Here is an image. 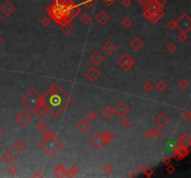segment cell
<instances>
[{
	"instance_id": "obj_56",
	"label": "cell",
	"mask_w": 191,
	"mask_h": 178,
	"mask_svg": "<svg viewBox=\"0 0 191 178\" xmlns=\"http://www.w3.org/2000/svg\"><path fill=\"white\" fill-rule=\"evenodd\" d=\"M116 1V0H104V2H105L107 6H109V7L112 6Z\"/></svg>"
},
{
	"instance_id": "obj_12",
	"label": "cell",
	"mask_w": 191,
	"mask_h": 178,
	"mask_svg": "<svg viewBox=\"0 0 191 178\" xmlns=\"http://www.w3.org/2000/svg\"><path fill=\"white\" fill-rule=\"evenodd\" d=\"M0 10H1V12H2L5 16L9 17V16L16 10V7H15L12 3H10L9 1H6V2L0 7Z\"/></svg>"
},
{
	"instance_id": "obj_18",
	"label": "cell",
	"mask_w": 191,
	"mask_h": 178,
	"mask_svg": "<svg viewBox=\"0 0 191 178\" xmlns=\"http://www.w3.org/2000/svg\"><path fill=\"white\" fill-rule=\"evenodd\" d=\"M156 123L159 126V127H161V128H163V127H165L168 123H169V118H168V116L165 114V113H159L157 117H156Z\"/></svg>"
},
{
	"instance_id": "obj_58",
	"label": "cell",
	"mask_w": 191,
	"mask_h": 178,
	"mask_svg": "<svg viewBox=\"0 0 191 178\" xmlns=\"http://www.w3.org/2000/svg\"><path fill=\"white\" fill-rule=\"evenodd\" d=\"M140 5H142V6H145L146 5V3L147 2V0H136Z\"/></svg>"
},
{
	"instance_id": "obj_7",
	"label": "cell",
	"mask_w": 191,
	"mask_h": 178,
	"mask_svg": "<svg viewBox=\"0 0 191 178\" xmlns=\"http://www.w3.org/2000/svg\"><path fill=\"white\" fill-rule=\"evenodd\" d=\"M15 122L23 126V127H25L27 124L30 123V122L32 121V117L31 115L27 112V111H24V110H21L19 111L16 115H15V118H14Z\"/></svg>"
},
{
	"instance_id": "obj_41",
	"label": "cell",
	"mask_w": 191,
	"mask_h": 178,
	"mask_svg": "<svg viewBox=\"0 0 191 178\" xmlns=\"http://www.w3.org/2000/svg\"><path fill=\"white\" fill-rule=\"evenodd\" d=\"M181 119L186 122V123H189L191 120V112L190 110H185L182 115H181Z\"/></svg>"
},
{
	"instance_id": "obj_45",
	"label": "cell",
	"mask_w": 191,
	"mask_h": 178,
	"mask_svg": "<svg viewBox=\"0 0 191 178\" xmlns=\"http://www.w3.org/2000/svg\"><path fill=\"white\" fill-rule=\"evenodd\" d=\"M176 49H177V46L174 43L171 42L167 45V51L169 53H174L176 51Z\"/></svg>"
},
{
	"instance_id": "obj_35",
	"label": "cell",
	"mask_w": 191,
	"mask_h": 178,
	"mask_svg": "<svg viewBox=\"0 0 191 178\" xmlns=\"http://www.w3.org/2000/svg\"><path fill=\"white\" fill-rule=\"evenodd\" d=\"M143 89L146 93H151L154 89V84L150 81H146L143 84Z\"/></svg>"
},
{
	"instance_id": "obj_25",
	"label": "cell",
	"mask_w": 191,
	"mask_h": 178,
	"mask_svg": "<svg viewBox=\"0 0 191 178\" xmlns=\"http://www.w3.org/2000/svg\"><path fill=\"white\" fill-rule=\"evenodd\" d=\"M73 26L70 22H64L63 24H61V31L65 36H68L72 33L73 31Z\"/></svg>"
},
{
	"instance_id": "obj_6",
	"label": "cell",
	"mask_w": 191,
	"mask_h": 178,
	"mask_svg": "<svg viewBox=\"0 0 191 178\" xmlns=\"http://www.w3.org/2000/svg\"><path fill=\"white\" fill-rule=\"evenodd\" d=\"M177 29L180 30V32H184L188 34L191 30V18L188 13H183L179 16V18L176 20Z\"/></svg>"
},
{
	"instance_id": "obj_2",
	"label": "cell",
	"mask_w": 191,
	"mask_h": 178,
	"mask_svg": "<svg viewBox=\"0 0 191 178\" xmlns=\"http://www.w3.org/2000/svg\"><path fill=\"white\" fill-rule=\"evenodd\" d=\"M69 9L70 7H64L60 5L57 1H55L48 7L47 12L55 22L59 24H63L64 22H68L67 18H68Z\"/></svg>"
},
{
	"instance_id": "obj_22",
	"label": "cell",
	"mask_w": 191,
	"mask_h": 178,
	"mask_svg": "<svg viewBox=\"0 0 191 178\" xmlns=\"http://www.w3.org/2000/svg\"><path fill=\"white\" fill-rule=\"evenodd\" d=\"M101 115L106 119V120H110L113 118V116L115 115V110L111 106H106L102 111H101Z\"/></svg>"
},
{
	"instance_id": "obj_40",
	"label": "cell",
	"mask_w": 191,
	"mask_h": 178,
	"mask_svg": "<svg viewBox=\"0 0 191 178\" xmlns=\"http://www.w3.org/2000/svg\"><path fill=\"white\" fill-rule=\"evenodd\" d=\"M152 133L153 137L156 138V139H160V138L162 137V136H163V132H162L159 128H157V127H156V128L153 129Z\"/></svg>"
},
{
	"instance_id": "obj_31",
	"label": "cell",
	"mask_w": 191,
	"mask_h": 178,
	"mask_svg": "<svg viewBox=\"0 0 191 178\" xmlns=\"http://www.w3.org/2000/svg\"><path fill=\"white\" fill-rule=\"evenodd\" d=\"M86 118H87V120H88L89 122H92V121L97 120L98 115H97V113H96L95 110L90 109V110H88L87 113H86Z\"/></svg>"
},
{
	"instance_id": "obj_49",
	"label": "cell",
	"mask_w": 191,
	"mask_h": 178,
	"mask_svg": "<svg viewBox=\"0 0 191 178\" xmlns=\"http://www.w3.org/2000/svg\"><path fill=\"white\" fill-rule=\"evenodd\" d=\"M175 170H176L175 167H174L173 165H172L171 163L166 166V173H167L168 175H173V174H174Z\"/></svg>"
},
{
	"instance_id": "obj_9",
	"label": "cell",
	"mask_w": 191,
	"mask_h": 178,
	"mask_svg": "<svg viewBox=\"0 0 191 178\" xmlns=\"http://www.w3.org/2000/svg\"><path fill=\"white\" fill-rule=\"evenodd\" d=\"M89 144L95 149L100 150L103 148V147L105 146L103 138H102V134L99 132H95L94 135H92L90 139H89Z\"/></svg>"
},
{
	"instance_id": "obj_32",
	"label": "cell",
	"mask_w": 191,
	"mask_h": 178,
	"mask_svg": "<svg viewBox=\"0 0 191 178\" xmlns=\"http://www.w3.org/2000/svg\"><path fill=\"white\" fill-rule=\"evenodd\" d=\"M55 137H56V135L50 130H46L45 132H43L42 140H49V139H52V138H55Z\"/></svg>"
},
{
	"instance_id": "obj_55",
	"label": "cell",
	"mask_w": 191,
	"mask_h": 178,
	"mask_svg": "<svg viewBox=\"0 0 191 178\" xmlns=\"http://www.w3.org/2000/svg\"><path fill=\"white\" fill-rule=\"evenodd\" d=\"M153 170L152 169H145L144 168V174L147 176V177H150L151 175H152Z\"/></svg>"
},
{
	"instance_id": "obj_59",
	"label": "cell",
	"mask_w": 191,
	"mask_h": 178,
	"mask_svg": "<svg viewBox=\"0 0 191 178\" xmlns=\"http://www.w3.org/2000/svg\"><path fill=\"white\" fill-rule=\"evenodd\" d=\"M3 132H4V129L0 126V137L2 136V134H3Z\"/></svg>"
},
{
	"instance_id": "obj_51",
	"label": "cell",
	"mask_w": 191,
	"mask_h": 178,
	"mask_svg": "<svg viewBox=\"0 0 191 178\" xmlns=\"http://www.w3.org/2000/svg\"><path fill=\"white\" fill-rule=\"evenodd\" d=\"M144 136H145V137H146L147 140H151L153 138L152 130H148V131H147V132L144 134Z\"/></svg>"
},
{
	"instance_id": "obj_30",
	"label": "cell",
	"mask_w": 191,
	"mask_h": 178,
	"mask_svg": "<svg viewBox=\"0 0 191 178\" xmlns=\"http://www.w3.org/2000/svg\"><path fill=\"white\" fill-rule=\"evenodd\" d=\"M78 172H79L78 166L76 165V164H74V165H72V166L69 168V170H67L66 176H68V177H75L76 175L78 174Z\"/></svg>"
},
{
	"instance_id": "obj_26",
	"label": "cell",
	"mask_w": 191,
	"mask_h": 178,
	"mask_svg": "<svg viewBox=\"0 0 191 178\" xmlns=\"http://www.w3.org/2000/svg\"><path fill=\"white\" fill-rule=\"evenodd\" d=\"M1 159H2V161L5 162V163H10L12 161H13V159H14V155H13V153L11 152V151H9V150H6L3 154H2V156H1Z\"/></svg>"
},
{
	"instance_id": "obj_34",
	"label": "cell",
	"mask_w": 191,
	"mask_h": 178,
	"mask_svg": "<svg viewBox=\"0 0 191 178\" xmlns=\"http://www.w3.org/2000/svg\"><path fill=\"white\" fill-rule=\"evenodd\" d=\"M178 85L180 87V89L182 90H187L189 86V81L187 78H182L180 79V81L178 82Z\"/></svg>"
},
{
	"instance_id": "obj_13",
	"label": "cell",
	"mask_w": 191,
	"mask_h": 178,
	"mask_svg": "<svg viewBox=\"0 0 191 178\" xmlns=\"http://www.w3.org/2000/svg\"><path fill=\"white\" fill-rule=\"evenodd\" d=\"M76 129L81 133V134H86L91 129V125L88 120H81L79 121L76 125Z\"/></svg>"
},
{
	"instance_id": "obj_47",
	"label": "cell",
	"mask_w": 191,
	"mask_h": 178,
	"mask_svg": "<svg viewBox=\"0 0 191 178\" xmlns=\"http://www.w3.org/2000/svg\"><path fill=\"white\" fill-rule=\"evenodd\" d=\"M152 13L153 11H151L150 9H148V8H145V11H144V13H143V16H144V18H145L146 20L150 21L151 16H152Z\"/></svg>"
},
{
	"instance_id": "obj_43",
	"label": "cell",
	"mask_w": 191,
	"mask_h": 178,
	"mask_svg": "<svg viewBox=\"0 0 191 178\" xmlns=\"http://www.w3.org/2000/svg\"><path fill=\"white\" fill-rule=\"evenodd\" d=\"M120 125H121V127H123V128H130V127L132 126V122H131V120H129V119L123 117V119L121 120Z\"/></svg>"
},
{
	"instance_id": "obj_17",
	"label": "cell",
	"mask_w": 191,
	"mask_h": 178,
	"mask_svg": "<svg viewBox=\"0 0 191 178\" xmlns=\"http://www.w3.org/2000/svg\"><path fill=\"white\" fill-rule=\"evenodd\" d=\"M177 144H179L181 146H184V147H189L191 146L190 135L188 133H187V132L183 133L180 136V137H179V139L177 141Z\"/></svg>"
},
{
	"instance_id": "obj_60",
	"label": "cell",
	"mask_w": 191,
	"mask_h": 178,
	"mask_svg": "<svg viewBox=\"0 0 191 178\" xmlns=\"http://www.w3.org/2000/svg\"><path fill=\"white\" fill-rule=\"evenodd\" d=\"M3 43H4V39H3V37H1V36H0V46H1Z\"/></svg>"
},
{
	"instance_id": "obj_8",
	"label": "cell",
	"mask_w": 191,
	"mask_h": 178,
	"mask_svg": "<svg viewBox=\"0 0 191 178\" xmlns=\"http://www.w3.org/2000/svg\"><path fill=\"white\" fill-rule=\"evenodd\" d=\"M189 151H190L189 147H184V146L177 144V146L174 147V150H173V160L181 161V160L185 159L188 155Z\"/></svg>"
},
{
	"instance_id": "obj_52",
	"label": "cell",
	"mask_w": 191,
	"mask_h": 178,
	"mask_svg": "<svg viewBox=\"0 0 191 178\" xmlns=\"http://www.w3.org/2000/svg\"><path fill=\"white\" fill-rule=\"evenodd\" d=\"M120 3H121V6H122V7H129L132 5V0H121Z\"/></svg>"
},
{
	"instance_id": "obj_11",
	"label": "cell",
	"mask_w": 191,
	"mask_h": 178,
	"mask_svg": "<svg viewBox=\"0 0 191 178\" xmlns=\"http://www.w3.org/2000/svg\"><path fill=\"white\" fill-rule=\"evenodd\" d=\"M89 59H90V61L91 62V64L94 65V66H99V65H101V64L103 63V61L105 60V57H104V56L102 55V53H101L100 51H98V50L93 51V52L90 55Z\"/></svg>"
},
{
	"instance_id": "obj_33",
	"label": "cell",
	"mask_w": 191,
	"mask_h": 178,
	"mask_svg": "<svg viewBox=\"0 0 191 178\" xmlns=\"http://www.w3.org/2000/svg\"><path fill=\"white\" fill-rule=\"evenodd\" d=\"M121 26L125 29H129L132 26V21L129 17H125L121 20Z\"/></svg>"
},
{
	"instance_id": "obj_44",
	"label": "cell",
	"mask_w": 191,
	"mask_h": 178,
	"mask_svg": "<svg viewBox=\"0 0 191 178\" xmlns=\"http://www.w3.org/2000/svg\"><path fill=\"white\" fill-rule=\"evenodd\" d=\"M167 27L170 31H175L177 29V24H176V21L175 20H172L168 22Z\"/></svg>"
},
{
	"instance_id": "obj_38",
	"label": "cell",
	"mask_w": 191,
	"mask_h": 178,
	"mask_svg": "<svg viewBox=\"0 0 191 178\" xmlns=\"http://www.w3.org/2000/svg\"><path fill=\"white\" fill-rule=\"evenodd\" d=\"M37 129H38V131H39L40 133H43V132H45L46 130H48V124H47V123H45L44 121H40V122H38V123H37Z\"/></svg>"
},
{
	"instance_id": "obj_39",
	"label": "cell",
	"mask_w": 191,
	"mask_h": 178,
	"mask_svg": "<svg viewBox=\"0 0 191 178\" xmlns=\"http://www.w3.org/2000/svg\"><path fill=\"white\" fill-rule=\"evenodd\" d=\"M60 5L64 6V7H71L73 6H75L76 4L74 3L73 0H56Z\"/></svg>"
},
{
	"instance_id": "obj_27",
	"label": "cell",
	"mask_w": 191,
	"mask_h": 178,
	"mask_svg": "<svg viewBox=\"0 0 191 178\" xmlns=\"http://www.w3.org/2000/svg\"><path fill=\"white\" fill-rule=\"evenodd\" d=\"M102 138H103V141H104L105 145L106 144H109V143H111L115 139V135L112 132L106 131L104 134H102Z\"/></svg>"
},
{
	"instance_id": "obj_15",
	"label": "cell",
	"mask_w": 191,
	"mask_h": 178,
	"mask_svg": "<svg viewBox=\"0 0 191 178\" xmlns=\"http://www.w3.org/2000/svg\"><path fill=\"white\" fill-rule=\"evenodd\" d=\"M95 21H96L99 24L105 25V24H106L107 22H109L110 17H109V15H108L106 11L102 10V11H100V12L97 13V15H96V17H95Z\"/></svg>"
},
{
	"instance_id": "obj_37",
	"label": "cell",
	"mask_w": 191,
	"mask_h": 178,
	"mask_svg": "<svg viewBox=\"0 0 191 178\" xmlns=\"http://www.w3.org/2000/svg\"><path fill=\"white\" fill-rule=\"evenodd\" d=\"M80 21H81V22H82L83 24L87 25V24H89V23L92 21V18H91V16H90V14H88V13H83L82 16H81V18H80Z\"/></svg>"
},
{
	"instance_id": "obj_3",
	"label": "cell",
	"mask_w": 191,
	"mask_h": 178,
	"mask_svg": "<svg viewBox=\"0 0 191 178\" xmlns=\"http://www.w3.org/2000/svg\"><path fill=\"white\" fill-rule=\"evenodd\" d=\"M23 107L34 112L35 109L41 104V96L36 89H31L21 100Z\"/></svg>"
},
{
	"instance_id": "obj_36",
	"label": "cell",
	"mask_w": 191,
	"mask_h": 178,
	"mask_svg": "<svg viewBox=\"0 0 191 178\" xmlns=\"http://www.w3.org/2000/svg\"><path fill=\"white\" fill-rule=\"evenodd\" d=\"M103 171L106 174V176H110L114 171V167L111 163H106L103 167Z\"/></svg>"
},
{
	"instance_id": "obj_21",
	"label": "cell",
	"mask_w": 191,
	"mask_h": 178,
	"mask_svg": "<svg viewBox=\"0 0 191 178\" xmlns=\"http://www.w3.org/2000/svg\"><path fill=\"white\" fill-rule=\"evenodd\" d=\"M34 113L38 116V118H40V119H44V118L49 114V111H48L47 108L45 107V106L41 103V104H40V105L35 109Z\"/></svg>"
},
{
	"instance_id": "obj_61",
	"label": "cell",
	"mask_w": 191,
	"mask_h": 178,
	"mask_svg": "<svg viewBox=\"0 0 191 178\" xmlns=\"http://www.w3.org/2000/svg\"><path fill=\"white\" fill-rule=\"evenodd\" d=\"M2 21V16H1V14H0V22Z\"/></svg>"
},
{
	"instance_id": "obj_14",
	"label": "cell",
	"mask_w": 191,
	"mask_h": 178,
	"mask_svg": "<svg viewBox=\"0 0 191 178\" xmlns=\"http://www.w3.org/2000/svg\"><path fill=\"white\" fill-rule=\"evenodd\" d=\"M85 75L90 82H96L100 77V71L94 67H90L85 71Z\"/></svg>"
},
{
	"instance_id": "obj_24",
	"label": "cell",
	"mask_w": 191,
	"mask_h": 178,
	"mask_svg": "<svg viewBox=\"0 0 191 178\" xmlns=\"http://www.w3.org/2000/svg\"><path fill=\"white\" fill-rule=\"evenodd\" d=\"M12 148H13L14 151H16V152H18V153L23 152V151L25 149V144L23 143V140H21V139H17V140H15L14 143H13V145H12Z\"/></svg>"
},
{
	"instance_id": "obj_16",
	"label": "cell",
	"mask_w": 191,
	"mask_h": 178,
	"mask_svg": "<svg viewBox=\"0 0 191 178\" xmlns=\"http://www.w3.org/2000/svg\"><path fill=\"white\" fill-rule=\"evenodd\" d=\"M117 46L114 44L111 40H107L104 45H103V50L107 54V55H113L116 51Z\"/></svg>"
},
{
	"instance_id": "obj_10",
	"label": "cell",
	"mask_w": 191,
	"mask_h": 178,
	"mask_svg": "<svg viewBox=\"0 0 191 178\" xmlns=\"http://www.w3.org/2000/svg\"><path fill=\"white\" fill-rule=\"evenodd\" d=\"M114 110L115 113L117 116H119L120 118H123V117H125V116H127L129 114L130 107L126 103H124V102H118L116 104V108H114Z\"/></svg>"
},
{
	"instance_id": "obj_20",
	"label": "cell",
	"mask_w": 191,
	"mask_h": 178,
	"mask_svg": "<svg viewBox=\"0 0 191 178\" xmlns=\"http://www.w3.org/2000/svg\"><path fill=\"white\" fill-rule=\"evenodd\" d=\"M66 174H67V169L62 163H60L54 170V176H56V177H65V176H66Z\"/></svg>"
},
{
	"instance_id": "obj_48",
	"label": "cell",
	"mask_w": 191,
	"mask_h": 178,
	"mask_svg": "<svg viewBox=\"0 0 191 178\" xmlns=\"http://www.w3.org/2000/svg\"><path fill=\"white\" fill-rule=\"evenodd\" d=\"M40 23H41L42 26L48 27V26H49V24H50V20H49L48 17H43V18L41 19V21H40Z\"/></svg>"
},
{
	"instance_id": "obj_62",
	"label": "cell",
	"mask_w": 191,
	"mask_h": 178,
	"mask_svg": "<svg viewBox=\"0 0 191 178\" xmlns=\"http://www.w3.org/2000/svg\"><path fill=\"white\" fill-rule=\"evenodd\" d=\"M85 1H94V0H85Z\"/></svg>"
},
{
	"instance_id": "obj_5",
	"label": "cell",
	"mask_w": 191,
	"mask_h": 178,
	"mask_svg": "<svg viewBox=\"0 0 191 178\" xmlns=\"http://www.w3.org/2000/svg\"><path fill=\"white\" fill-rule=\"evenodd\" d=\"M117 65L125 71H130L135 65V60L129 53H124L117 60Z\"/></svg>"
},
{
	"instance_id": "obj_19",
	"label": "cell",
	"mask_w": 191,
	"mask_h": 178,
	"mask_svg": "<svg viewBox=\"0 0 191 178\" xmlns=\"http://www.w3.org/2000/svg\"><path fill=\"white\" fill-rule=\"evenodd\" d=\"M130 46H131V47H132L133 50L138 51V50H140V49L144 46V41H143L140 37H134V38L131 41Z\"/></svg>"
},
{
	"instance_id": "obj_63",
	"label": "cell",
	"mask_w": 191,
	"mask_h": 178,
	"mask_svg": "<svg viewBox=\"0 0 191 178\" xmlns=\"http://www.w3.org/2000/svg\"><path fill=\"white\" fill-rule=\"evenodd\" d=\"M181 1H184V2H186V1H188V0H181Z\"/></svg>"
},
{
	"instance_id": "obj_1",
	"label": "cell",
	"mask_w": 191,
	"mask_h": 178,
	"mask_svg": "<svg viewBox=\"0 0 191 178\" xmlns=\"http://www.w3.org/2000/svg\"><path fill=\"white\" fill-rule=\"evenodd\" d=\"M41 103L47 108L49 114L59 117L72 103L70 96L58 84H53L41 96Z\"/></svg>"
},
{
	"instance_id": "obj_57",
	"label": "cell",
	"mask_w": 191,
	"mask_h": 178,
	"mask_svg": "<svg viewBox=\"0 0 191 178\" xmlns=\"http://www.w3.org/2000/svg\"><path fill=\"white\" fill-rule=\"evenodd\" d=\"M32 177H43V175L39 172H35V174L32 175Z\"/></svg>"
},
{
	"instance_id": "obj_4",
	"label": "cell",
	"mask_w": 191,
	"mask_h": 178,
	"mask_svg": "<svg viewBox=\"0 0 191 178\" xmlns=\"http://www.w3.org/2000/svg\"><path fill=\"white\" fill-rule=\"evenodd\" d=\"M39 147L43 151H45L47 155L53 156L63 147V143L57 137H55L49 140H42L39 143Z\"/></svg>"
},
{
	"instance_id": "obj_50",
	"label": "cell",
	"mask_w": 191,
	"mask_h": 178,
	"mask_svg": "<svg viewBox=\"0 0 191 178\" xmlns=\"http://www.w3.org/2000/svg\"><path fill=\"white\" fill-rule=\"evenodd\" d=\"M83 6H84L87 9H90V8L94 6V2H93V1H84Z\"/></svg>"
},
{
	"instance_id": "obj_29",
	"label": "cell",
	"mask_w": 191,
	"mask_h": 178,
	"mask_svg": "<svg viewBox=\"0 0 191 178\" xmlns=\"http://www.w3.org/2000/svg\"><path fill=\"white\" fill-rule=\"evenodd\" d=\"M156 87L157 89V91L159 93H164L167 89H168V84L165 81L161 80V81H158L156 84Z\"/></svg>"
},
{
	"instance_id": "obj_54",
	"label": "cell",
	"mask_w": 191,
	"mask_h": 178,
	"mask_svg": "<svg viewBox=\"0 0 191 178\" xmlns=\"http://www.w3.org/2000/svg\"><path fill=\"white\" fill-rule=\"evenodd\" d=\"M171 161H172V159L169 158V157H166V158H164V159L162 160V164H164L165 166H167V165H169V164L171 163Z\"/></svg>"
},
{
	"instance_id": "obj_42",
	"label": "cell",
	"mask_w": 191,
	"mask_h": 178,
	"mask_svg": "<svg viewBox=\"0 0 191 178\" xmlns=\"http://www.w3.org/2000/svg\"><path fill=\"white\" fill-rule=\"evenodd\" d=\"M177 39L180 43H185L188 39V34L187 33H184V32H180L177 36Z\"/></svg>"
},
{
	"instance_id": "obj_46",
	"label": "cell",
	"mask_w": 191,
	"mask_h": 178,
	"mask_svg": "<svg viewBox=\"0 0 191 178\" xmlns=\"http://www.w3.org/2000/svg\"><path fill=\"white\" fill-rule=\"evenodd\" d=\"M8 172L9 175L11 176H15L18 172H19V168L16 166V165H11L8 169Z\"/></svg>"
},
{
	"instance_id": "obj_23",
	"label": "cell",
	"mask_w": 191,
	"mask_h": 178,
	"mask_svg": "<svg viewBox=\"0 0 191 178\" xmlns=\"http://www.w3.org/2000/svg\"><path fill=\"white\" fill-rule=\"evenodd\" d=\"M163 17V11L162 9H157L156 11H153L152 16H151V19H150V22L153 24H156Z\"/></svg>"
},
{
	"instance_id": "obj_28",
	"label": "cell",
	"mask_w": 191,
	"mask_h": 178,
	"mask_svg": "<svg viewBox=\"0 0 191 178\" xmlns=\"http://www.w3.org/2000/svg\"><path fill=\"white\" fill-rule=\"evenodd\" d=\"M145 7H146V8L150 9L151 11H156L157 9H162L161 7H158V5L157 4V2L155 0H147V2L146 3Z\"/></svg>"
},
{
	"instance_id": "obj_53",
	"label": "cell",
	"mask_w": 191,
	"mask_h": 178,
	"mask_svg": "<svg viewBox=\"0 0 191 178\" xmlns=\"http://www.w3.org/2000/svg\"><path fill=\"white\" fill-rule=\"evenodd\" d=\"M156 2H157V4L158 5V7H163L166 4H167V0H155Z\"/></svg>"
}]
</instances>
